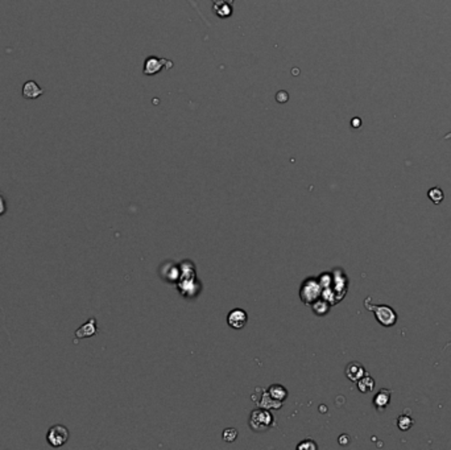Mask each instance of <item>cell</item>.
I'll use <instances>...</instances> for the list:
<instances>
[{
    "label": "cell",
    "mask_w": 451,
    "mask_h": 450,
    "mask_svg": "<svg viewBox=\"0 0 451 450\" xmlns=\"http://www.w3.org/2000/svg\"><path fill=\"white\" fill-rule=\"evenodd\" d=\"M345 372L347 379L354 382V383H356V382H358V380L365 373V368L363 367V364L359 363V362H351V363L347 364Z\"/></svg>",
    "instance_id": "30bf717a"
},
{
    "label": "cell",
    "mask_w": 451,
    "mask_h": 450,
    "mask_svg": "<svg viewBox=\"0 0 451 450\" xmlns=\"http://www.w3.org/2000/svg\"><path fill=\"white\" fill-rule=\"evenodd\" d=\"M268 392L271 394V396L275 397L276 400H280V401H284L286 400V397H288V390H286L284 386L281 384H272L271 387L268 388Z\"/></svg>",
    "instance_id": "4fadbf2b"
},
{
    "label": "cell",
    "mask_w": 451,
    "mask_h": 450,
    "mask_svg": "<svg viewBox=\"0 0 451 450\" xmlns=\"http://www.w3.org/2000/svg\"><path fill=\"white\" fill-rule=\"evenodd\" d=\"M317 443L312 438H305L301 443L297 445V450H317Z\"/></svg>",
    "instance_id": "d6986e66"
},
{
    "label": "cell",
    "mask_w": 451,
    "mask_h": 450,
    "mask_svg": "<svg viewBox=\"0 0 451 450\" xmlns=\"http://www.w3.org/2000/svg\"><path fill=\"white\" fill-rule=\"evenodd\" d=\"M275 425V419L269 409L257 407L251 412L249 416V427L253 432H266Z\"/></svg>",
    "instance_id": "7a4b0ae2"
},
{
    "label": "cell",
    "mask_w": 451,
    "mask_h": 450,
    "mask_svg": "<svg viewBox=\"0 0 451 450\" xmlns=\"http://www.w3.org/2000/svg\"><path fill=\"white\" fill-rule=\"evenodd\" d=\"M364 307L365 309L373 312L378 322L380 325H383V326H393L396 324V321H397V313L393 310V308L388 307V305H372L371 297L365 298Z\"/></svg>",
    "instance_id": "6da1fadb"
},
{
    "label": "cell",
    "mask_w": 451,
    "mask_h": 450,
    "mask_svg": "<svg viewBox=\"0 0 451 450\" xmlns=\"http://www.w3.org/2000/svg\"><path fill=\"white\" fill-rule=\"evenodd\" d=\"M255 395H257V399L253 397L252 400L255 401L257 407L266 408V409H280L282 407V401L276 400L266 388L257 387L255 390Z\"/></svg>",
    "instance_id": "5b68a950"
},
{
    "label": "cell",
    "mask_w": 451,
    "mask_h": 450,
    "mask_svg": "<svg viewBox=\"0 0 451 450\" xmlns=\"http://www.w3.org/2000/svg\"><path fill=\"white\" fill-rule=\"evenodd\" d=\"M223 440L227 441V442H234L238 437V430L234 429V428H227L225 430H223L222 433Z\"/></svg>",
    "instance_id": "ac0fdd59"
},
{
    "label": "cell",
    "mask_w": 451,
    "mask_h": 450,
    "mask_svg": "<svg viewBox=\"0 0 451 450\" xmlns=\"http://www.w3.org/2000/svg\"><path fill=\"white\" fill-rule=\"evenodd\" d=\"M360 124H362V120L359 119L358 117L356 118H354V119H352V122H351V126L354 127V128H359V127H360Z\"/></svg>",
    "instance_id": "603a6c76"
},
{
    "label": "cell",
    "mask_w": 451,
    "mask_h": 450,
    "mask_svg": "<svg viewBox=\"0 0 451 450\" xmlns=\"http://www.w3.org/2000/svg\"><path fill=\"white\" fill-rule=\"evenodd\" d=\"M413 425H415V420H413L410 416H406V415H401V416H398L397 427H398V429H401L402 432H406V430H409L411 427H413Z\"/></svg>",
    "instance_id": "9a60e30c"
},
{
    "label": "cell",
    "mask_w": 451,
    "mask_h": 450,
    "mask_svg": "<svg viewBox=\"0 0 451 450\" xmlns=\"http://www.w3.org/2000/svg\"><path fill=\"white\" fill-rule=\"evenodd\" d=\"M214 11H215V14L220 17H229L231 16V14H233V8H231V6H229V4L218 6V7L214 8Z\"/></svg>",
    "instance_id": "e0dca14e"
},
{
    "label": "cell",
    "mask_w": 451,
    "mask_h": 450,
    "mask_svg": "<svg viewBox=\"0 0 451 450\" xmlns=\"http://www.w3.org/2000/svg\"><path fill=\"white\" fill-rule=\"evenodd\" d=\"M230 3H233V0H230ZM222 4H224V0H216V2H215V6H214V8L218 7V6H222Z\"/></svg>",
    "instance_id": "cb8c5ba5"
},
{
    "label": "cell",
    "mask_w": 451,
    "mask_h": 450,
    "mask_svg": "<svg viewBox=\"0 0 451 450\" xmlns=\"http://www.w3.org/2000/svg\"><path fill=\"white\" fill-rule=\"evenodd\" d=\"M173 66L172 61L164 60V58H159V57L151 56L148 57L144 62V76H155V74L160 73L163 70V67L166 69H170Z\"/></svg>",
    "instance_id": "8992f818"
},
{
    "label": "cell",
    "mask_w": 451,
    "mask_h": 450,
    "mask_svg": "<svg viewBox=\"0 0 451 450\" xmlns=\"http://www.w3.org/2000/svg\"><path fill=\"white\" fill-rule=\"evenodd\" d=\"M70 432L62 424H56L50 427L47 433V442L52 447H61L69 441Z\"/></svg>",
    "instance_id": "277c9868"
},
{
    "label": "cell",
    "mask_w": 451,
    "mask_h": 450,
    "mask_svg": "<svg viewBox=\"0 0 451 450\" xmlns=\"http://www.w3.org/2000/svg\"><path fill=\"white\" fill-rule=\"evenodd\" d=\"M356 383H358V390L362 394H368V392H372L373 388H375V380H373V378L367 371H365L364 375Z\"/></svg>",
    "instance_id": "7c38bea8"
},
{
    "label": "cell",
    "mask_w": 451,
    "mask_h": 450,
    "mask_svg": "<svg viewBox=\"0 0 451 450\" xmlns=\"http://www.w3.org/2000/svg\"><path fill=\"white\" fill-rule=\"evenodd\" d=\"M391 394L392 391L387 390V388H382V390L379 391L378 394L375 395V397H373V401H372L376 409L383 412L385 408L388 407V404L391 403Z\"/></svg>",
    "instance_id": "8fae6325"
},
{
    "label": "cell",
    "mask_w": 451,
    "mask_h": 450,
    "mask_svg": "<svg viewBox=\"0 0 451 450\" xmlns=\"http://www.w3.org/2000/svg\"><path fill=\"white\" fill-rule=\"evenodd\" d=\"M448 346H451V342H448V344H447V345H446V346H444V347H443V351H444V350H446V349H447V347H448Z\"/></svg>",
    "instance_id": "d4e9b609"
},
{
    "label": "cell",
    "mask_w": 451,
    "mask_h": 450,
    "mask_svg": "<svg viewBox=\"0 0 451 450\" xmlns=\"http://www.w3.org/2000/svg\"><path fill=\"white\" fill-rule=\"evenodd\" d=\"M247 322H248V314H247L246 310L239 309V308L231 310L229 316H227V324L235 330L243 329L247 325Z\"/></svg>",
    "instance_id": "52a82bcc"
},
{
    "label": "cell",
    "mask_w": 451,
    "mask_h": 450,
    "mask_svg": "<svg viewBox=\"0 0 451 450\" xmlns=\"http://www.w3.org/2000/svg\"><path fill=\"white\" fill-rule=\"evenodd\" d=\"M45 93L44 89H41L39 86L36 81H27L25 84L23 85V90H21V94H23V97L25 99H37V98H40L43 94Z\"/></svg>",
    "instance_id": "9c48e42d"
},
{
    "label": "cell",
    "mask_w": 451,
    "mask_h": 450,
    "mask_svg": "<svg viewBox=\"0 0 451 450\" xmlns=\"http://www.w3.org/2000/svg\"><path fill=\"white\" fill-rule=\"evenodd\" d=\"M322 296V285L318 279L315 277H309L302 283L299 288V297L306 305H312L314 301H317Z\"/></svg>",
    "instance_id": "3957f363"
},
{
    "label": "cell",
    "mask_w": 451,
    "mask_h": 450,
    "mask_svg": "<svg viewBox=\"0 0 451 450\" xmlns=\"http://www.w3.org/2000/svg\"><path fill=\"white\" fill-rule=\"evenodd\" d=\"M312 308L317 316H325V314L328 312V308H330V305H328L327 301H326L325 298H323L322 301L318 298V300L314 301V303L312 304Z\"/></svg>",
    "instance_id": "5bb4252c"
},
{
    "label": "cell",
    "mask_w": 451,
    "mask_h": 450,
    "mask_svg": "<svg viewBox=\"0 0 451 450\" xmlns=\"http://www.w3.org/2000/svg\"><path fill=\"white\" fill-rule=\"evenodd\" d=\"M349 440L350 437L347 436V434H343V436L339 437V443H341V445H347V443H349Z\"/></svg>",
    "instance_id": "7402d4cb"
},
{
    "label": "cell",
    "mask_w": 451,
    "mask_h": 450,
    "mask_svg": "<svg viewBox=\"0 0 451 450\" xmlns=\"http://www.w3.org/2000/svg\"><path fill=\"white\" fill-rule=\"evenodd\" d=\"M7 213V202L3 194H0V217Z\"/></svg>",
    "instance_id": "44dd1931"
},
{
    "label": "cell",
    "mask_w": 451,
    "mask_h": 450,
    "mask_svg": "<svg viewBox=\"0 0 451 450\" xmlns=\"http://www.w3.org/2000/svg\"><path fill=\"white\" fill-rule=\"evenodd\" d=\"M276 100H277L279 103H286L289 100V94L284 90L279 91V93L276 94Z\"/></svg>",
    "instance_id": "ffe728a7"
},
{
    "label": "cell",
    "mask_w": 451,
    "mask_h": 450,
    "mask_svg": "<svg viewBox=\"0 0 451 450\" xmlns=\"http://www.w3.org/2000/svg\"><path fill=\"white\" fill-rule=\"evenodd\" d=\"M428 197L430 198V201L433 202V204L439 205L442 201H443L444 194H443V192H442V189H439V188L435 186V188H431V189L429 190Z\"/></svg>",
    "instance_id": "2e32d148"
},
{
    "label": "cell",
    "mask_w": 451,
    "mask_h": 450,
    "mask_svg": "<svg viewBox=\"0 0 451 450\" xmlns=\"http://www.w3.org/2000/svg\"><path fill=\"white\" fill-rule=\"evenodd\" d=\"M96 333H98V325H96V318L93 317L89 321H86L82 326L77 329L76 333H74V345L78 344L80 340H83V338L94 337Z\"/></svg>",
    "instance_id": "ba28073f"
}]
</instances>
